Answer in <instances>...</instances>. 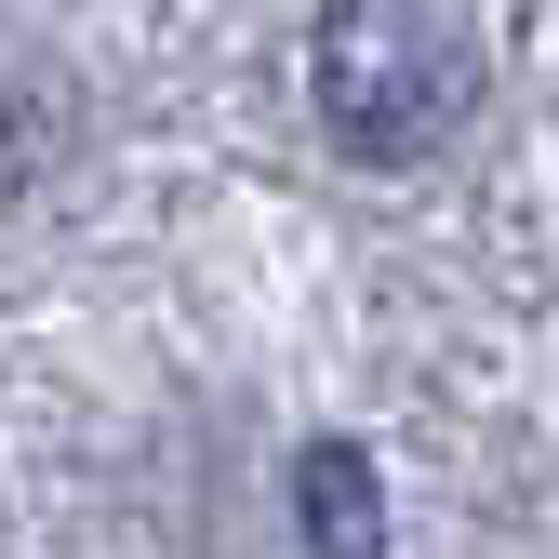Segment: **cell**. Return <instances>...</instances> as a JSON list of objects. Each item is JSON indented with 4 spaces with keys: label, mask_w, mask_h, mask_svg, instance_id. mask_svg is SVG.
I'll return each mask as SVG.
<instances>
[{
    "label": "cell",
    "mask_w": 559,
    "mask_h": 559,
    "mask_svg": "<svg viewBox=\"0 0 559 559\" xmlns=\"http://www.w3.org/2000/svg\"><path fill=\"white\" fill-rule=\"evenodd\" d=\"M294 520H307V559H386L373 453H360V440H307V453H294Z\"/></svg>",
    "instance_id": "cell-2"
},
{
    "label": "cell",
    "mask_w": 559,
    "mask_h": 559,
    "mask_svg": "<svg viewBox=\"0 0 559 559\" xmlns=\"http://www.w3.org/2000/svg\"><path fill=\"white\" fill-rule=\"evenodd\" d=\"M307 67H320V120H333L346 160L440 147V133L466 120V81H479V53H466V27L440 14V0H333Z\"/></svg>",
    "instance_id": "cell-1"
}]
</instances>
